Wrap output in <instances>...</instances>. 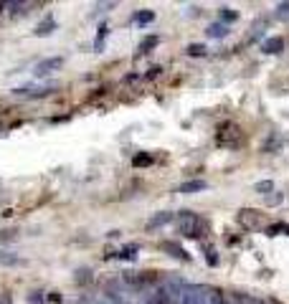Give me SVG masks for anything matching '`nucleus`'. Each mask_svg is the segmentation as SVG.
I'll return each instance as SVG.
<instances>
[{
    "mask_svg": "<svg viewBox=\"0 0 289 304\" xmlns=\"http://www.w3.org/2000/svg\"><path fill=\"white\" fill-rule=\"evenodd\" d=\"M53 28H56V23L48 18V20H43V23L36 28V36H48V33H53Z\"/></svg>",
    "mask_w": 289,
    "mask_h": 304,
    "instance_id": "obj_10",
    "label": "nucleus"
},
{
    "mask_svg": "<svg viewBox=\"0 0 289 304\" xmlns=\"http://www.w3.org/2000/svg\"><path fill=\"white\" fill-rule=\"evenodd\" d=\"M155 43H158V38H155V36H147V38L142 41V46H140V48H142V51H147L150 46H155Z\"/></svg>",
    "mask_w": 289,
    "mask_h": 304,
    "instance_id": "obj_17",
    "label": "nucleus"
},
{
    "mask_svg": "<svg viewBox=\"0 0 289 304\" xmlns=\"http://www.w3.org/2000/svg\"><path fill=\"white\" fill-rule=\"evenodd\" d=\"M276 10H279V16H282V18H289V3H282Z\"/></svg>",
    "mask_w": 289,
    "mask_h": 304,
    "instance_id": "obj_20",
    "label": "nucleus"
},
{
    "mask_svg": "<svg viewBox=\"0 0 289 304\" xmlns=\"http://www.w3.org/2000/svg\"><path fill=\"white\" fill-rule=\"evenodd\" d=\"M221 18H224V20H236L239 13H236V10H231V8H221Z\"/></svg>",
    "mask_w": 289,
    "mask_h": 304,
    "instance_id": "obj_15",
    "label": "nucleus"
},
{
    "mask_svg": "<svg viewBox=\"0 0 289 304\" xmlns=\"http://www.w3.org/2000/svg\"><path fill=\"white\" fill-rule=\"evenodd\" d=\"M20 264V258L16 254H8V251H0V266H16Z\"/></svg>",
    "mask_w": 289,
    "mask_h": 304,
    "instance_id": "obj_9",
    "label": "nucleus"
},
{
    "mask_svg": "<svg viewBox=\"0 0 289 304\" xmlns=\"http://www.w3.org/2000/svg\"><path fill=\"white\" fill-rule=\"evenodd\" d=\"M135 254H137V246H129V249L122 251V258H135Z\"/></svg>",
    "mask_w": 289,
    "mask_h": 304,
    "instance_id": "obj_19",
    "label": "nucleus"
},
{
    "mask_svg": "<svg viewBox=\"0 0 289 304\" xmlns=\"http://www.w3.org/2000/svg\"><path fill=\"white\" fill-rule=\"evenodd\" d=\"M132 162H135L137 167H142V165H152V155H137Z\"/></svg>",
    "mask_w": 289,
    "mask_h": 304,
    "instance_id": "obj_14",
    "label": "nucleus"
},
{
    "mask_svg": "<svg viewBox=\"0 0 289 304\" xmlns=\"http://www.w3.org/2000/svg\"><path fill=\"white\" fill-rule=\"evenodd\" d=\"M206 188H208L206 180H188V183H183L180 188H177V193L191 195V193H201V190H206Z\"/></svg>",
    "mask_w": 289,
    "mask_h": 304,
    "instance_id": "obj_4",
    "label": "nucleus"
},
{
    "mask_svg": "<svg viewBox=\"0 0 289 304\" xmlns=\"http://www.w3.org/2000/svg\"><path fill=\"white\" fill-rule=\"evenodd\" d=\"M208 304H226V299H224V294H221V291H210L208 294Z\"/></svg>",
    "mask_w": 289,
    "mask_h": 304,
    "instance_id": "obj_13",
    "label": "nucleus"
},
{
    "mask_svg": "<svg viewBox=\"0 0 289 304\" xmlns=\"http://www.w3.org/2000/svg\"><path fill=\"white\" fill-rule=\"evenodd\" d=\"M264 53H279L284 48V41L282 38H269V41H264Z\"/></svg>",
    "mask_w": 289,
    "mask_h": 304,
    "instance_id": "obj_8",
    "label": "nucleus"
},
{
    "mask_svg": "<svg viewBox=\"0 0 289 304\" xmlns=\"http://www.w3.org/2000/svg\"><path fill=\"white\" fill-rule=\"evenodd\" d=\"M152 20H155L152 10H140V13L132 16V23H137V26H147V23H152Z\"/></svg>",
    "mask_w": 289,
    "mask_h": 304,
    "instance_id": "obj_7",
    "label": "nucleus"
},
{
    "mask_svg": "<svg viewBox=\"0 0 289 304\" xmlns=\"http://www.w3.org/2000/svg\"><path fill=\"white\" fill-rule=\"evenodd\" d=\"M5 8H8V13H20L23 8H28V3H8Z\"/></svg>",
    "mask_w": 289,
    "mask_h": 304,
    "instance_id": "obj_16",
    "label": "nucleus"
},
{
    "mask_svg": "<svg viewBox=\"0 0 289 304\" xmlns=\"http://www.w3.org/2000/svg\"><path fill=\"white\" fill-rule=\"evenodd\" d=\"M208 294L210 289L203 284H185L180 291V304H208Z\"/></svg>",
    "mask_w": 289,
    "mask_h": 304,
    "instance_id": "obj_2",
    "label": "nucleus"
},
{
    "mask_svg": "<svg viewBox=\"0 0 289 304\" xmlns=\"http://www.w3.org/2000/svg\"><path fill=\"white\" fill-rule=\"evenodd\" d=\"M61 64H64L61 56H53V59H43V61L36 66V76H46V74H51V71H56V69H61Z\"/></svg>",
    "mask_w": 289,
    "mask_h": 304,
    "instance_id": "obj_3",
    "label": "nucleus"
},
{
    "mask_svg": "<svg viewBox=\"0 0 289 304\" xmlns=\"http://www.w3.org/2000/svg\"><path fill=\"white\" fill-rule=\"evenodd\" d=\"M254 190H257V193H272V190H274V183H272V180H261V183L254 185Z\"/></svg>",
    "mask_w": 289,
    "mask_h": 304,
    "instance_id": "obj_11",
    "label": "nucleus"
},
{
    "mask_svg": "<svg viewBox=\"0 0 289 304\" xmlns=\"http://www.w3.org/2000/svg\"><path fill=\"white\" fill-rule=\"evenodd\" d=\"M188 56H206V46L203 43H191L188 46Z\"/></svg>",
    "mask_w": 289,
    "mask_h": 304,
    "instance_id": "obj_12",
    "label": "nucleus"
},
{
    "mask_svg": "<svg viewBox=\"0 0 289 304\" xmlns=\"http://www.w3.org/2000/svg\"><path fill=\"white\" fill-rule=\"evenodd\" d=\"M180 221H183V226H180V233L185 236V239H203L206 236V223L195 216V213H191V210H185L183 216H180Z\"/></svg>",
    "mask_w": 289,
    "mask_h": 304,
    "instance_id": "obj_1",
    "label": "nucleus"
},
{
    "mask_svg": "<svg viewBox=\"0 0 289 304\" xmlns=\"http://www.w3.org/2000/svg\"><path fill=\"white\" fill-rule=\"evenodd\" d=\"M206 33H208V38H226L228 36V26L226 23H210L206 28Z\"/></svg>",
    "mask_w": 289,
    "mask_h": 304,
    "instance_id": "obj_6",
    "label": "nucleus"
},
{
    "mask_svg": "<svg viewBox=\"0 0 289 304\" xmlns=\"http://www.w3.org/2000/svg\"><path fill=\"white\" fill-rule=\"evenodd\" d=\"M226 304H233V302H226ZM236 304H239V302H236Z\"/></svg>",
    "mask_w": 289,
    "mask_h": 304,
    "instance_id": "obj_21",
    "label": "nucleus"
},
{
    "mask_svg": "<svg viewBox=\"0 0 289 304\" xmlns=\"http://www.w3.org/2000/svg\"><path fill=\"white\" fill-rule=\"evenodd\" d=\"M206 254H208V264H210V266H216V264H218V256H216V249H206Z\"/></svg>",
    "mask_w": 289,
    "mask_h": 304,
    "instance_id": "obj_18",
    "label": "nucleus"
},
{
    "mask_svg": "<svg viewBox=\"0 0 289 304\" xmlns=\"http://www.w3.org/2000/svg\"><path fill=\"white\" fill-rule=\"evenodd\" d=\"M173 218H175V213H170V210H165V213H158V216H152V218H150L147 228H160V226H165V223H170Z\"/></svg>",
    "mask_w": 289,
    "mask_h": 304,
    "instance_id": "obj_5",
    "label": "nucleus"
}]
</instances>
